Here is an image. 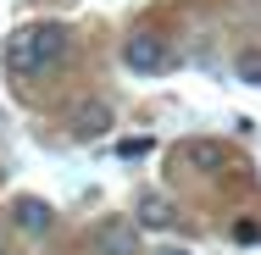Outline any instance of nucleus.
<instances>
[{"mask_svg": "<svg viewBox=\"0 0 261 255\" xmlns=\"http://www.w3.org/2000/svg\"><path fill=\"white\" fill-rule=\"evenodd\" d=\"M67 45H72V34H67L61 22H34V28H22V34L6 45V67H11L17 78L50 72L56 61L67 55Z\"/></svg>", "mask_w": 261, "mask_h": 255, "instance_id": "nucleus-1", "label": "nucleus"}, {"mask_svg": "<svg viewBox=\"0 0 261 255\" xmlns=\"http://www.w3.org/2000/svg\"><path fill=\"white\" fill-rule=\"evenodd\" d=\"M122 67H128V72H161V67H167V45H161V34L134 28V34L122 39Z\"/></svg>", "mask_w": 261, "mask_h": 255, "instance_id": "nucleus-2", "label": "nucleus"}, {"mask_svg": "<svg viewBox=\"0 0 261 255\" xmlns=\"http://www.w3.org/2000/svg\"><path fill=\"white\" fill-rule=\"evenodd\" d=\"M11 228H17L22 239H45V233L56 228V211L45 200H34V194H22V200L11 205Z\"/></svg>", "mask_w": 261, "mask_h": 255, "instance_id": "nucleus-3", "label": "nucleus"}, {"mask_svg": "<svg viewBox=\"0 0 261 255\" xmlns=\"http://www.w3.org/2000/svg\"><path fill=\"white\" fill-rule=\"evenodd\" d=\"M67 122H72V139H100L106 128H111V105L106 100H78Z\"/></svg>", "mask_w": 261, "mask_h": 255, "instance_id": "nucleus-4", "label": "nucleus"}, {"mask_svg": "<svg viewBox=\"0 0 261 255\" xmlns=\"http://www.w3.org/2000/svg\"><path fill=\"white\" fill-rule=\"evenodd\" d=\"M95 250L100 255H134V228L128 222H100L95 228Z\"/></svg>", "mask_w": 261, "mask_h": 255, "instance_id": "nucleus-5", "label": "nucleus"}, {"mask_svg": "<svg viewBox=\"0 0 261 255\" xmlns=\"http://www.w3.org/2000/svg\"><path fill=\"white\" fill-rule=\"evenodd\" d=\"M139 222H145V228H178V211L167 200H145L139 205Z\"/></svg>", "mask_w": 261, "mask_h": 255, "instance_id": "nucleus-6", "label": "nucleus"}, {"mask_svg": "<svg viewBox=\"0 0 261 255\" xmlns=\"http://www.w3.org/2000/svg\"><path fill=\"white\" fill-rule=\"evenodd\" d=\"M195 166H200V172H222V145H195Z\"/></svg>", "mask_w": 261, "mask_h": 255, "instance_id": "nucleus-7", "label": "nucleus"}, {"mask_svg": "<svg viewBox=\"0 0 261 255\" xmlns=\"http://www.w3.org/2000/svg\"><path fill=\"white\" fill-rule=\"evenodd\" d=\"M239 78H245V83H261V50H245V55H239Z\"/></svg>", "mask_w": 261, "mask_h": 255, "instance_id": "nucleus-8", "label": "nucleus"}, {"mask_svg": "<svg viewBox=\"0 0 261 255\" xmlns=\"http://www.w3.org/2000/svg\"><path fill=\"white\" fill-rule=\"evenodd\" d=\"M233 239H239V244H261V222H250V216L233 222Z\"/></svg>", "mask_w": 261, "mask_h": 255, "instance_id": "nucleus-9", "label": "nucleus"}, {"mask_svg": "<svg viewBox=\"0 0 261 255\" xmlns=\"http://www.w3.org/2000/svg\"><path fill=\"white\" fill-rule=\"evenodd\" d=\"M161 255H189V250H161Z\"/></svg>", "mask_w": 261, "mask_h": 255, "instance_id": "nucleus-10", "label": "nucleus"}]
</instances>
